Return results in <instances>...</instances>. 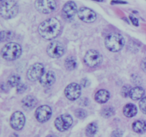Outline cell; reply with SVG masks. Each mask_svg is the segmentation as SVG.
<instances>
[{
    "instance_id": "33",
    "label": "cell",
    "mask_w": 146,
    "mask_h": 137,
    "mask_svg": "<svg viewBox=\"0 0 146 137\" xmlns=\"http://www.w3.org/2000/svg\"><path fill=\"white\" fill-rule=\"evenodd\" d=\"M141 68L146 72V58L144 59L141 61Z\"/></svg>"
},
{
    "instance_id": "23",
    "label": "cell",
    "mask_w": 146,
    "mask_h": 137,
    "mask_svg": "<svg viewBox=\"0 0 146 137\" xmlns=\"http://www.w3.org/2000/svg\"><path fill=\"white\" fill-rule=\"evenodd\" d=\"M7 83L11 87L17 86L19 85L20 83V77L18 75H12L9 77L7 80Z\"/></svg>"
},
{
    "instance_id": "27",
    "label": "cell",
    "mask_w": 146,
    "mask_h": 137,
    "mask_svg": "<svg viewBox=\"0 0 146 137\" xmlns=\"http://www.w3.org/2000/svg\"><path fill=\"white\" fill-rule=\"evenodd\" d=\"M139 106L141 111L143 114H146V96L141 98V100L139 102Z\"/></svg>"
},
{
    "instance_id": "35",
    "label": "cell",
    "mask_w": 146,
    "mask_h": 137,
    "mask_svg": "<svg viewBox=\"0 0 146 137\" xmlns=\"http://www.w3.org/2000/svg\"><path fill=\"white\" fill-rule=\"evenodd\" d=\"M46 137H57V136L55 135H48V136H47Z\"/></svg>"
},
{
    "instance_id": "4",
    "label": "cell",
    "mask_w": 146,
    "mask_h": 137,
    "mask_svg": "<svg viewBox=\"0 0 146 137\" xmlns=\"http://www.w3.org/2000/svg\"><path fill=\"white\" fill-rule=\"evenodd\" d=\"M18 5L14 0H5L1 2L0 14L3 18L6 19L14 18L18 14Z\"/></svg>"
},
{
    "instance_id": "3",
    "label": "cell",
    "mask_w": 146,
    "mask_h": 137,
    "mask_svg": "<svg viewBox=\"0 0 146 137\" xmlns=\"http://www.w3.org/2000/svg\"><path fill=\"white\" fill-rule=\"evenodd\" d=\"M125 40L122 35L118 33H112L105 39V45L108 50L113 52H117L123 47Z\"/></svg>"
},
{
    "instance_id": "6",
    "label": "cell",
    "mask_w": 146,
    "mask_h": 137,
    "mask_svg": "<svg viewBox=\"0 0 146 137\" xmlns=\"http://www.w3.org/2000/svg\"><path fill=\"white\" fill-rule=\"evenodd\" d=\"M35 7L42 14H50L56 8L55 0H36Z\"/></svg>"
},
{
    "instance_id": "26",
    "label": "cell",
    "mask_w": 146,
    "mask_h": 137,
    "mask_svg": "<svg viewBox=\"0 0 146 137\" xmlns=\"http://www.w3.org/2000/svg\"><path fill=\"white\" fill-rule=\"evenodd\" d=\"M75 115L76 116L77 118L82 119L86 116V112L85 110L82 109V108H78L75 111Z\"/></svg>"
},
{
    "instance_id": "17",
    "label": "cell",
    "mask_w": 146,
    "mask_h": 137,
    "mask_svg": "<svg viewBox=\"0 0 146 137\" xmlns=\"http://www.w3.org/2000/svg\"><path fill=\"white\" fill-rule=\"evenodd\" d=\"M110 98V94L105 89H101L95 94V100L100 104H104L107 102Z\"/></svg>"
},
{
    "instance_id": "10",
    "label": "cell",
    "mask_w": 146,
    "mask_h": 137,
    "mask_svg": "<svg viewBox=\"0 0 146 137\" xmlns=\"http://www.w3.org/2000/svg\"><path fill=\"white\" fill-rule=\"evenodd\" d=\"M52 115L51 107L47 105H43L38 107L35 111V117L38 122L44 123L48 121Z\"/></svg>"
},
{
    "instance_id": "31",
    "label": "cell",
    "mask_w": 146,
    "mask_h": 137,
    "mask_svg": "<svg viewBox=\"0 0 146 137\" xmlns=\"http://www.w3.org/2000/svg\"><path fill=\"white\" fill-rule=\"evenodd\" d=\"M130 19H131V21H132L133 24L134 26H136V27H138V20L137 19V18H135V17H133V16H130Z\"/></svg>"
},
{
    "instance_id": "24",
    "label": "cell",
    "mask_w": 146,
    "mask_h": 137,
    "mask_svg": "<svg viewBox=\"0 0 146 137\" xmlns=\"http://www.w3.org/2000/svg\"><path fill=\"white\" fill-rule=\"evenodd\" d=\"M114 114H115V110L113 107L111 106L106 107L101 111V115L105 118H109L113 116Z\"/></svg>"
},
{
    "instance_id": "9",
    "label": "cell",
    "mask_w": 146,
    "mask_h": 137,
    "mask_svg": "<svg viewBox=\"0 0 146 137\" xmlns=\"http://www.w3.org/2000/svg\"><path fill=\"white\" fill-rule=\"evenodd\" d=\"M73 124V118L69 114H62L57 117L54 121V124L59 131H65L68 129Z\"/></svg>"
},
{
    "instance_id": "19",
    "label": "cell",
    "mask_w": 146,
    "mask_h": 137,
    "mask_svg": "<svg viewBox=\"0 0 146 137\" xmlns=\"http://www.w3.org/2000/svg\"><path fill=\"white\" fill-rule=\"evenodd\" d=\"M138 112L136 106L133 104H128L123 107V114L126 117L131 118L135 116Z\"/></svg>"
},
{
    "instance_id": "20",
    "label": "cell",
    "mask_w": 146,
    "mask_h": 137,
    "mask_svg": "<svg viewBox=\"0 0 146 137\" xmlns=\"http://www.w3.org/2000/svg\"><path fill=\"white\" fill-rule=\"evenodd\" d=\"M133 130L138 134H144L146 131V121L138 120L133 122L132 125Z\"/></svg>"
},
{
    "instance_id": "11",
    "label": "cell",
    "mask_w": 146,
    "mask_h": 137,
    "mask_svg": "<svg viewBox=\"0 0 146 137\" xmlns=\"http://www.w3.org/2000/svg\"><path fill=\"white\" fill-rule=\"evenodd\" d=\"M81 87L79 84L76 83H71L69 85L67 86L64 91V94L71 101H74L78 98L81 96Z\"/></svg>"
},
{
    "instance_id": "2",
    "label": "cell",
    "mask_w": 146,
    "mask_h": 137,
    "mask_svg": "<svg viewBox=\"0 0 146 137\" xmlns=\"http://www.w3.org/2000/svg\"><path fill=\"white\" fill-rule=\"evenodd\" d=\"M21 47L17 43L9 42L4 46L1 51V57L7 61H14L21 54Z\"/></svg>"
},
{
    "instance_id": "16",
    "label": "cell",
    "mask_w": 146,
    "mask_h": 137,
    "mask_svg": "<svg viewBox=\"0 0 146 137\" xmlns=\"http://www.w3.org/2000/svg\"><path fill=\"white\" fill-rule=\"evenodd\" d=\"M145 94V90L140 86L133 87L131 88L129 92V96L133 100H138L143 98Z\"/></svg>"
},
{
    "instance_id": "37",
    "label": "cell",
    "mask_w": 146,
    "mask_h": 137,
    "mask_svg": "<svg viewBox=\"0 0 146 137\" xmlns=\"http://www.w3.org/2000/svg\"><path fill=\"white\" fill-rule=\"evenodd\" d=\"M1 2H2V1H3V0H1Z\"/></svg>"
},
{
    "instance_id": "12",
    "label": "cell",
    "mask_w": 146,
    "mask_h": 137,
    "mask_svg": "<svg viewBox=\"0 0 146 137\" xmlns=\"http://www.w3.org/2000/svg\"><path fill=\"white\" fill-rule=\"evenodd\" d=\"M25 124V116L21 111H16L13 113L10 118V125L11 128L16 131L21 130Z\"/></svg>"
},
{
    "instance_id": "22",
    "label": "cell",
    "mask_w": 146,
    "mask_h": 137,
    "mask_svg": "<svg viewBox=\"0 0 146 137\" xmlns=\"http://www.w3.org/2000/svg\"><path fill=\"white\" fill-rule=\"evenodd\" d=\"M77 66L76 61V59L74 57H69L66 59L65 61V67L68 70L72 71L75 69Z\"/></svg>"
},
{
    "instance_id": "32",
    "label": "cell",
    "mask_w": 146,
    "mask_h": 137,
    "mask_svg": "<svg viewBox=\"0 0 146 137\" xmlns=\"http://www.w3.org/2000/svg\"><path fill=\"white\" fill-rule=\"evenodd\" d=\"M81 86H82L86 87L89 85L90 83H89V81H88L87 78H84V79H82V81H81Z\"/></svg>"
},
{
    "instance_id": "15",
    "label": "cell",
    "mask_w": 146,
    "mask_h": 137,
    "mask_svg": "<svg viewBox=\"0 0 146 137\" xmlns=\"http://www.w3.org/2000/svg\"><path fill=\"white\" fill-rule=\"evenodd\" d=\"M55 80L56 76L54 73L51 71H48L43 74L42 76L40 78L39 81L43 86L48 87L51 86L55 82Z\"/></svg>"
},
{
    "instance_id": "25",
    "label": "cell",
    "mask_w": 146,
    "mask_h": 137,
    "mask_svg": "<svg viewBox=\"0 0 146 137\" xmlns=\"http://www.w3.org/2000/svg\"><path fill=\"white\" fill-rule=\"evenodd\" d=\"M13 38V33L9 31H1V41H9Z\"/></svg>"
},
{
    "instance_id": "5",
    "label": "cell",
    "mask_w": 146,
    "mask_h": 137,
    "mask_svg": "<svg viewBox=\"0 0 146 137\" xmlns=\"http://www.w3.org/2000/svg\"><path fill=\"white\" fill-rule=\"evenodd\" d=\"M84 61L88 67H96L101 64L103 57L98 51L94 49L89 50L84 56Z\"/></svg>"
},
{
    "instance_id": "14",
    "label": "cell",
    "mask_w": 146,
    "mask_h": 137,
    "mask_svg": "<svg viewBox=\"0 0 146 137\" xmlns=\"http://www.w3.org/2000/svg\"><path fill=\"white\" fill-rule=\"evenodd\" d=\"M62 12L66 19H71L77 12V6L75 2L72 1H68L64 4Z\"/></svg>"
},
{
    "instance_id": "18",
    "label": "cell",
    "mask_w": 146,
    "mask_h": 137,
    "mask_svg": "<svg viewBox=\"0 0 146 137\" xmlns=\"http://www.w3.org/2000/svg\"><path fill=\"white\" fill-rule=\"evenodd\" d=\"M21 102H22L24 108H27V109H31L36 106V105L37 104V100L33 96L29 95L24 97Z\"/></svg>"
},
{
    "instance_id": "28",
    "label": "cell",
    "mask_w": 146,
    "mask_h": 137,
    "mask_svg": "<svg viewBox=\"0 0 146 137\" xmlns=\"http://www.w3.org/2000/svg\"><path fill=\"white\" fill-rule=\"evenodd\" d=\"M131 88H130L129 86H124L122 88V91H121V94H122L123 96L127 97L128 96H129V92Z\"/></svg>"
},
{
    "instance_id": "36",
    "label": "cell",
    "mask_w": 146,
    "mask_h": 137,
    "mask_svg": "<svg viewBox=\"0 0 146 137\" xmlns=\"http://www.w3.org/2000/svg\"><path fill=\"white\" fill-rule=\"evenodd\" d=\"M93 1H98V2H101V1H104V0H93Z\"/></svg>"
},
{
    "instance_id": "7",
    "label": "cell",
    "mask_w": 146,
    "mask_h": 137,
    "mask_svg": "<svg viewBox=\"0 0 146 137\" xmlns=\"http://www.w3.org/2000/svg\"><path fill=\"white\" fill-rule=\"evenodd\" d=\"M46 52L51 58H59L65 52V47L60 41H52L47 47Z\"/></svg>"
},
{
    "instance_id": "13",
    "label": "cell",
    "mask_w": 146,
    "mask_h": 137,
    "mask_svg": "<svg viewBox=\"0 0 146 137\" xmlns=\"http://www.w3.org/2000/svg\"><path fill=\"white\" fill-rule=\"evenodd\" d=\"M78 17L81 21L86 23L94 22L96 19V14L95 11L87 7H81L78 9Z\"/></svg>"
},
{
    "instance_id": "8",
    "label": "cell",
    "mask_w": 146,
    "mask_h": 137,
    "mask_svg": "<svg viewBox=\"0 0 146 137\" xmlns=\"http://www.w3.org/2000/svg\"><path fill=\"white\" fill-rule=\"evenodd\" d=\"M44 74V67L42 64L36 63L30 67L27 73V76L29 81H35L40 79Z\"/></svg>"
},
{
    "instance_id": "21",
    "label": "cell",
    "mask_w": 146,
    "mask_h": 137,
    "mask_svg": "<svg viewBox=\"0 0 146 137\" xmlns=\"http://www.w3.org/2000/svg\"><path fill=\"white\" fill-rule=\"evenodd\" d=\"M98 131V126L95 122L90 123L86 128V134L88 137H93Z\"/></svg>"
},
{
    "instance_id": "30",
    "label": "cell",
    "mask_w": 146,
    "mask_h": 137,
    "mask_svg": "<svg viewBox=\"0 0 146 137\" xmlns=\"http://www.w3.org/2000/svg\"><path fill=\"white\" fill-rule=\"evenodd\" d=\"M26 88H27V86L24 85V84H20V85L17 86V92H19V94H21V93L24 92V91L26 90Z\"/></svg>"
},
{
    "instance_id": "34",
    "label": "cell",
    "mask_w": 146,
    "mask_h": 137,
    "mask_svg": "<svg viewBox=\"0 0 146 137\" xmlns=\"http://www.w3.org/2000/svg\"><path fill=\"white\" fill-rule=\"evenodd\" d=\"M112 3H115H115H118V4H119V3L120 4H121H121H125L126 2H125V1H112Z\"/></svg>"
},
{
    "instance_id": "1",
    "label": "cell",
    "mask_w": 146,
    "mask_h": 137,
    "mask_svg": "<svg viewBox=\"0 0 146 137\" xmlns=\"http://www.w3.org/2000/svg\"><path fill=\"white\" fill-rule=\"evenodd\" d=\"M61 24L56 18H49L45 20L38 26V34L41 37L46 40L54 39L60 34Z\"/></svg>"
},
{
    "instance_id": "29",
    "label": "cell",
    "mask_w": 146,
    "mask_h": 137,
    "mask_svg": "<svg viewBox=\"0 0 146 137\" xmlns=\"http://www.w3.org/2000/svg\"><path fill=\"white\" fill-rule=\"evenodd\" d=\"M123 136V131L120 129H116L113 131L111 134V136L112 137H122Z\"/></svg>"
}]
</instances>
